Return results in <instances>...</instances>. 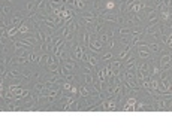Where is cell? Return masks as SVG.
<instances>
[{
  "mask_svg": "<svg viewBox=\"0 0 172 134\" xmlns=\"http://www.w3.org/2000/svg\"><path fill=\"white\" fill-rule=\"evenodd\" d=\"M148 49L151 51L153 54H160V52L165 49V48L162 46V43H160V42H150V43H148Z\"/></svg>",
  "mask_w": 172,
  "mask_h": 134,
  "instance_id": "obj_4",
  "label": "cell"
},
{
  "mask_svg": "<svg viewBox=\"0 0 172 134\" xmlns=\"http://www.w3.org/2000/svg\"><path fill=\"white\" fill-rule=\"evenodd\" d=\"M87 6L86 0H76V11H84Z\"/></svg>",
  "mask_w": 172,
  "mask_h": 134,
  "instance_id": "obj_17",
  "label": "cell"
},
{
  "mask_svg": "<svg viewBox=\"0 0 172 134\" xmlns=\"http://www.w3.org/2000/svg\"><path fill=\"white\" fill-rule=\"evenodd\" d=\"M159 66H160V70L162 72H168L172 66V57H171V52H165L162 54L160 57V61H159Z\"/></svg>",
  "mask_w": 172,
  "mask_h": 134,
  "instance_id": "obj_1",
  "label": "cell"
},
{
  "mask_svg": "<svg viewBox=\"0 0 172 134\" xmlns=\"http://www.w3.org/2000/svg\"><path fill=\"white\" fill-rule=\"evenodd\" d=\"M29 57H17L15 58V64L17 66H24V64H29Z\"/></svg>",
  "mask_w": 172,
  "mask_h": 134,
  "instance_id": "obj_12",
  "label": "cell"
},
{
  "mask_svg": "<svg viewBox=\"0 0 172 134\" xmlns=\"http://www.w3.org/2000/svg\"><path fill=\"white\" fill-rule=\"evenodd\" d=\"M88 63H90L91 66L94 67V69L99 66V58H97V57L94 55V52H93V51H91V54H90V57H88Z\"/></svg>",
  "mask_w": 172,
  "mask_h": 134,
  "instance_id": "obj_11",
  "label": "cell"
},
{
  "mask_svg": "<svg viewBox=\"0 0 172 134\" xmlns=\"http://www.w3.org/2000/svg\"><path fill=\"white\" fill-rule=\"evenodd\" d=\"M96 33H105V27H103V24H100L99 19L96 22Z\"/></svg>",
  "mask_w": 172,
  "mask_h": 134,
  "instance_id": "obj_20",
  "label": "cell"
},
{
  "mask_svg": "<svg viewBox=\"0 0 172 134\" xmlns=\"http://www.w3.org/2000/svg\"><path fill=\"white\" fill-rule=\"evenodd\" d=\"M118 36H129V34L133 33V27H126V25H121L120 28L117 30Z\"/></svg>",
  "mask_w": 172,
  "mask_h": 134,
  "instance_id": "obj_7",
  "label": "cell"
},
{
  "mask_svg": "<svg viewBox=\"0 0 172 134\" xmlns=\"http://www.w3.org/2000/svg\"><path fill=\"white\" fill-rule=\"evenodd\" d=\"M94 81H96V79H94V75H93V73H87V75H84V84H86L87 86L91 88L93 84H94Z\"/></svg>",
  "mask_w": 172,
  "mask_h": 134,
  "instance_id": "obj_9",
  "label": "cell"
},
{
  "mask_svg": "<svg viewBox=\"0 0 172 134\" xmlns=\"http://www.w3.org/2000/svg\"><path fill=\"white\" fill-rule=\"evenodd\" d=\"M37 58H39V55H37L34 51H32V52L29 54V61H30V63H37Z\"/></svg>",
  "mask_w": 172,
  "mask_h": 134,
  "instance_id": "obj_19",
  "label": "cell"
},
{
  "mask_svg": "<svg viewBox=\"0 0 172 134\" xmlns=\"http://www.w3.org/2000/svg\"><path fill=\"white\" fill-rule=\"evenodd\" d=\"M169 92H171V94H172V85H171V86H169Z\"/></svg>",
  "mask_w": 172,
  "mask_h": 134,
  "instance_id": "obj_23",
  "label": "cell"
},
{
  "mask_svg": "<svg viewBox=\"0 0 172 134\" xmlns=\"http://www.w3.org/2000/svg\"><path fill=\"white\" fill-rule=\"evenodd\" d=\"M106 45H108V48H111V51H112L115 46H117V40H115L114 37H111V39H109V42H108Z\"/></svg>",
  "mask_w": 172,
  "mask_h": 134,
  "instance_id": "obj_21",
  "label": "cell"
},
{
  "mask_svg": "<svg viewBox=\"0 0 172 134\" xmlns=\"http://www.w3.org/2000/svg\"><path fill=\"white\" fill-rule=\"evenodd\" d=\"M111 36H112V34H111V33H102V34H100V36H99V40L102 42L103 45H106V43L109 42V39H111Z\"/></svg>",
  "mask_w": 172,
  "mask_h": 134,
  "instance_id": "obj_16",
  "label": "cell"
},
{
  "mask_svg": "<svg viewBox=\"0 0 172 134\" xmlns=\"http://www.w3.org/2000/svg\"><path fill=\"white\" fill-rule=\"evenodd\" d=\"M121 110H124V112H135L136 110V97H127V100L124 103V106L121 107Z\"/></svg>",
  "mask_w": 172,
  "mask_h": 134,
  "instance_id": "obj_3",
  "label": "cell"
},
{
  "mask_svg": "<svg viewBox=\"0 0 172 134\" xmlns=\"http://www.w3.org/2000/svg\"><path fill=\"white\" fill-rule=\"evenodd\" d=\"M103 46H105V45L99 40V37H96V34H93V36H91V42H90L88 49L93 51L94 54H100V52L103 51Z\"/></svg>",
  "mask_w": 172,
  "mask_h": 134,
  "instance_id": "obj_2",
  "label": "cell"
},
{
  "mask_svg": "<svg viewBox=\"0 0 172 134\" xmlns=\"http://www.w3.org/2000/svg\"><path fill=\"white\" fill-rule=\"evenodd\" d=\"M123 66H124V61H121V60H112L111 63H109V67H111V70H120V69H123Z\"/></svg>",
  "mask_w": 172,
  "mask_h": 134,
  "instance_id": "obj_8",
  "label": "cell"
},
{
  "mask_svg": "<svg viewBox=\"0 0 172 134\" xmlns=\"http://www.w3.org/2000/svg\"><path fill=\"white\" fill-rule=\"evenodd\" d=\"M11 12H12V8L9 5H3L2 6V15H11Z\"/></svg>",
  "mask_w": 172,
  "mask_h": 134,
  "instance_id": "obj_18",
  "label": "cell"
},
{
  "mask_svg": "<svg viewBox=\"0 0 172 134\" xmlns=\"http://www.w3.org/2000/svg\"><path fill=\"white\" fill-rule=\"evenodd\" d=\"M82 109V104H81V101L79 100H75L70 106H69V109L68 110H81Z\"/></svg>",
  "mask_w": 172,
  "mask_h": 134,
  "instance_id": "obj_13",
  "label": "cell"
},
{
  "mask_svg": "<svg viewBox=\"0 0 172 134\" xmlns=\"http://www.w3.org/2000/svg\"><path fill=\"white\" fill-rule=\"evenodd\" d=\"M112 60H114V55H112V51H111V52H106V54L103 55L102 58H100V61H102V63H111Z\"/></svg>",
  "mask_w": 172,
  "mask_h": 134,
  "instance_id": "obj_14",
  "label": "cell"
},
{
  "mask_svg": "<svg viewBox=\"0 0 172 134\" xmlns=\"http://www.w3.org/2000/svg\"><path fill=\"white\" fill-rule=\"evenodd\" d=\"M132 54V45H129V46H126L124 49L121 51L120 54H118V60H121V61H124L129 55Z\"/></svg>",
  "mask_w": 172,
  "mask_h": 134,
  "instance_id": "obj_6",
  "label": "cell"
},
{
  "mask_svg": "<svg viewBox=\"0 0 172 134\" xmlns=\"http://www.w3.org/2000/svg\"><path fill=\"white\" fill-rule=\"evenodd\" d=\"M159 88H160V78L151 76V82H150V89H151V94H153V92H159Z\"/></svg>",
  "mask_w": 172,
  "mask_h": 134,
  "instance_id": "obj_5",
  "label": "cell"
},
{
  "mask_svg": "<svg viewBox=\"0 0 172 134\" xmlns=\"http://www.w3.org/2000/svg\"><path fill=\"white\" fill-rule=\"evenodd\" d=\"M32 51L27 49V48H15V55L17 57H29Z\"/></svg>",
  "mask_w": 172,
  "mask_h": 134,
  "instance_id": "obj_10",
  "label": "cell"
},
{
  "mask_svg": "<svg viewBox=\"0 0 172 134\" xmlns=\"http://www.w3.org/2000/svg\"><path fill=\"white\" fill-rule=\"evenodd\" d=\"M115 6H117V3H115V0H108L106 2V5H105V11H114L115 9Z\"/></svg>",
  "mask_w": 172,
  "mask_h": 134,
  "instance_id": "obj_15",
  "label": "cell"
},
{
  "mask_svg": "<svg viewBox=\"0 0 172 134\" xmlns=\"http://www.w3.org/2000/svg\"><path fill=\"white\" fill-rule=\"evenodd\" d=\"M66 6L72 8V9H76V0H65Z\"/></svg>",
  "mask_w": 172,
  "mask_h": 134,
  "instance_id": "obj_22",
  "label": "cell"
}]
</instances>
